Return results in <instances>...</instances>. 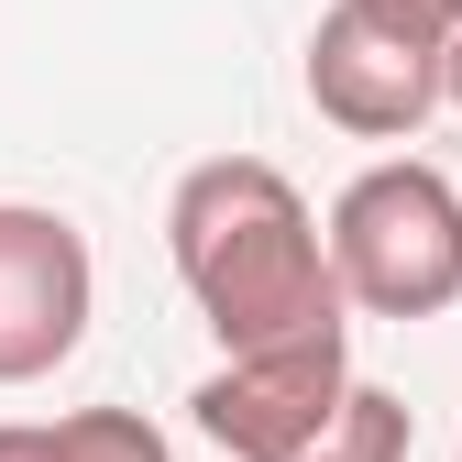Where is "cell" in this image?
<instances>
[{"instance_id":"obj_1","label":"cell","mask_w":462,"mask_h":462,"mask_svg":"<svg viewBox=\"0 0 462 462\" xmlns=\"http://www.w3.org/2000/svg\"><path fill=\"white\" fill-rule=\"evenodd\" d=\"M165 254L199 319L220 330V353H264V341L341 330V275L309 199L286 188V165L264 154H209L165 199Z\"/></svg>"},{"instance_id":"obj_6","label":"cell","mask_w":462,"mask_h":462,"mask_svg":"<svg viewBox=\"0 0 462 462\" xmlns=\"http://www.w3.org/2000/svg\"><path fill=\"white\" fill-rule=\"evenodd\" d=\"M44 430H55V462H177L165 430L133 419V408H67V419H44Z\"/></svg>"},{"instance_id":"obj_4","label":"cell","mask_w":462,"mask_h":462,"mask_svg":"<svg viewBox=\"0 0 462 462\" xmlns=\"http://www.w3.org/2000/svg\"><path fill=\"white\" fill-rule=\"evenodd\" d=\"M88 298H99L88 231L67 209L0 199V385H44L67 364L88 341Z\"/></svg>"},{"instance_id":"obj_7","label":"cell","mask_w":462,"mask_h":462,"mask_svg":"<svg viewBox=\"0 0 462 462\" xmlns=\"http://www.w3.org/2000/svg\"><path fill=\"white\" fill-rule=\"evenodd\" d=\"M374 23H396V33H419V44H440L451 23H462V0H364Z\"/></svg>"},{"instance_id":"obj_8","label":"cell","mask_w":462,"mask_h":462,"mask_svg":"<svg viewBox=\"0 0 462 462\" xmlns=\"http://www.w3.org/2000/svg\"><path fill=\"white\" fill-rule=\"evenodd\" d=\"M0 462H55V430L44 419H0Z\"/></svg>"},{"instance_id":"obj_9","label":"cell","mask_w":462,"mask_h":462,"mask_svg":"<svg viewBox=\"0 0 462 462\" xmlns=\"http://www.w3.org/2000/svg\"><path fill=\"white\" fill-rule=\"evenodd\" d=\"M440 110H462V23L440 33Z\"/></svg>"},{"instance_id":"obj_3","label":"cell","mask_w":462,"mask_h":462,"mask_svg":"<svg viewBox=\"0 0 462 462\" xmlns=\"http://www.w3.org/2000/svg\"><path fill=\"white\" fill-rule=\"evenodd\" d=\"M341 396H353V341H341V330H309V341L231 353V364L188 396V419H199V440L231 451V462H319Z\"/></svg>"},{"instance_id":"obj_5","label":"cell","mask_w":462,"mask_h":462,"mask_svg":"<svg viewBox=\"0 0 462 462\" xmlns=\"http://www.w3.org/2000/svg\"><path fill=\"white\" fill-rule=\"evenodd\" d=\"M309 110L353 143H408L440 110V44L374 23L364 0H330L309 23Z\"/></svg>"},{"instance_id":"obj_2","label":"cell","mask_w":462,"mask_h":462,"mask_svg":"<svg viewBox=\"0 0 462 462\" xmlns=\"http://www.w3.org/2000/svg\"><path fill=\"white\" fill-rule=\"evenodd\" d=\"M330 275H341V309L364 319H440L462 309V188L419 154H385L364 165L353 188L330 199Z\"/></svg>"}]
</instances>
